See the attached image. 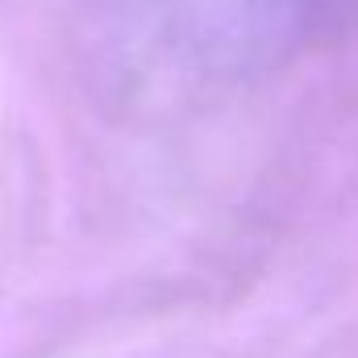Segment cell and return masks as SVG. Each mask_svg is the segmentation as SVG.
I'll return each instance as SVG.
<instances>
[]
</instances>
